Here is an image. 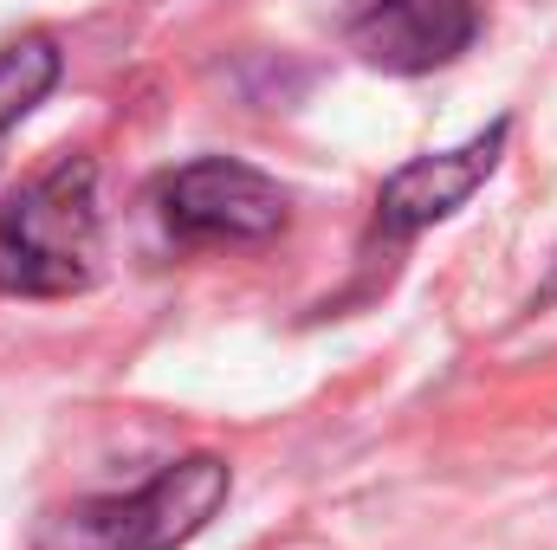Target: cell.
<instances>
[{"label": "cell", "mask_w": 557, "mask_h": 550, "mask_svg": "<svg viewBox=\"0 0 557 550\" xmlns=\"http://www.w3.org/2000/svg\"><path fill=\"white\" fill-rule=\"evenodd\" d=\"M156 208L175 240H227V247L273 240L292 214L273 175H260L253 162H234V155H201V162L175 168L156 188Z\"/></svg>", "instance_id": "3"}, {"label": "cell", "mask_w": 557, "mask_h": 550, "mask_svg": "<svg viewBox=\"0 0 557 550\" xmlns=\"http://www.w3.org/2000/svg\"><path fill=\"white\" fill-rule=\"evenodd\" d=\"M227 460L214 453H188L175 466H162L149 486L131 499H85L72 505L39 550H182L188 538L208 532V518L227 505Z\"/></svg>", "instance_id": "2"}, {"label": "cell", "mask_w": 557, "mask_h": 550, "mask_svg": "<svg viewBox=\"0 0 557 550\" xmlns=\"http://www.w3.org/2000/svg\"><path fill=\"white\" fill-rule=\"evenodd\" d=\"M98 278V168L52 162L0 208V291L72 298Z\"/></svg>", "instance_id": "1"}, {"label": "cell", "mask_w": 557, "mask_h": 550, "mask_svg": "<svg viewBox=\"0 0 557 550\" xmlns=\"http://www.w3.org/2000/svg\"><path fill=\"white\" fill-rule=\"evenodd\" d=\"M552 304H557V260H552V278L532 291V311H552Z\"/></svg>", "instance_id": "7"}, {"label": "cell", "mask_w": 557, "mask_h": 550, "mask_svg": "<svg viewBox=\"0 0 557 550\" xmlns=\"http://www.w3.org/2000/svg\"><path fill=\"white\" fill-rule=\"evenodd\" d=\"M473 33H480L473 0H350L344 7V39L376 72H396V78L460 59Z\"/></svg>", "instance_id": "4"}, {"label": "cell", "mask_w": 557, "mask_h": 550, "mask_svg": "<svg viewBox=\"0 0 557 550\" xmlns=\"http://www.w3.org/2000/svg\"><path fill=\"white\" fill-rule=\"evenodd\" d=\"M506 137H512V124L499 117L493 130L467 137L460 149L416 155L409 168H396V175L383 182V195H376V234L409 240V234H421V227L447 221L454 208H467V201H473V188L499 168V149H506Z\"/></svg>", "instance_id": "5"}, {"label": "cell", "mask_w": 557, "mask_h": 550, "mask_svg": "<svg viewBox=\"0 0 557 550\" xmlns=\"http://www.w3.org/2000/svg\"><path fill=\"white\" fill-rule=\"evenodd\" d=\"M59 85V46L52 33H26L13 46H0V137Z\"/></svg>", "instance_id": "6"}]
</instances>
